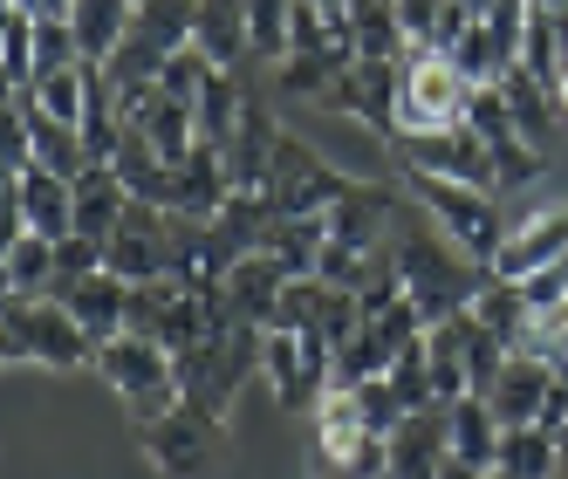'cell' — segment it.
I'll return each mask as SVG.
<instances>
[{"label":"cell","instance_id":"obj_3","mask_svg":"<svg viewBox=\"0 0 568 479\" xmlns=\"http://www.w3.org/2000/svg\"><path fill=\"white\" fill-rule=\"evenodd\" d=\"M404 192L418 198V213L432 220V233H445L466 261H479L486 274H494V254L507 240V213H500L494 192L453 185V179H425V172H404Z\"/></svg>","mask_w":568,"mask_h":479},{"label":"cell","instance_id":"obj_43","mask_svg":"<svg viewBox=\"0 0 568 479\" xmlns=\"http://www.w3.org/2000/svg\"><path fill=\"white\" fill-rule=\"evenodd\" d=\"M486 479H507V472H486Z\"/></svg>","mask_w":568,"mask_h":479},{"label":"cell","instance_id":"obj_41","mask_svg":"<svg viewBox=\"0 0 568 479\" xmlns=\"http://www.w3.org/2000/svg\"><path fill=\"white\" fill-rule=\"evenodd\" d=\"M315 479H349V472H329V466H315Z\"/></svg>","mask_w":568,"mask_h":479},{"label":"cell","instance_id":"obj_1","mask_svg":"<svg viewBox=\"0 0 568 479\" xmlns=\"http://www.w3.org/2000/svg\"><path fill=\"white\" fill-rule=\"evenodd\" d=\"M390 247H397V267H404V302L425 315V329L453 323V315H473V302L486 295V282H494V274L479 261H466L445 233L404 226V233H390Z\"/></svg>","mask_w":568,"mask_h":479},{"label":"cell","instance_id":"obj_37","mask_svg":"<svg viewBox=\"0 0 568 479\" xmlns=\"http://www.w3.org/2000/svg\"><path fill=\"white\" fill-rule=\"evenodd\" d=\"M397 8V28H404V42L412 49H432V34H438V14H445V0H390Z\"/></svg>","mask_w":568,"mask_h":479},{"label":"cell","instance_id":"obj_11","mask_svg":"<svg viewBox=\"0 0 568 479\" xmlns=\"http://www.w3.org/2000/svg\"><path fill=\"white\" fill-rule=\"evenodd\" d=\"M390 213H397V192L377 185V179H349L343 198L329 213H322V226H329L336 247H356V254H377L390 240Z\"/></svg>","mask_w":568,"mask_h":479},{"label":"cell","instance_id":"obj_26","mask_svg":"<svg viewBox=\"0 0 568 479\" xmlns=\"http://www.w3.org/2000/svg\"><path fill=\"white\" fill-rule=\"evenodd\" d=\"M445 425H453V452L459 459H473V466H486L494 472V459H500V418H494V405L486 397H459V405H445Z\"/></svg>","mask_w":568,"mask_h":479},{"label":"cell","instance_id":"obj_8","mask_svg":"<svg viewBox=\"0 0 568 479\" xmlns=\"http://www.w3.org/2000/svg\"><path fill=\"white\" fill-rule=\"evenodd\" d=\"M138 446H144V459L158 466V479H206L213 459H220V418L179 405L172 418L138 425Z\"/></svg>","mask_w":568,"mask_h":479},{"label":"cell","instance_id":"obj_38","mask_svg":"<svg viewBox=\"0 0 568 479\" xmlns=\"http://www.w3.org/2000/svg\"><path fill=\"white\" fill-rule=\"evenodd\" d=\"M42 14H49V21H69V14H75V0H42Z\"/></svg>","mask_w":568,"mask_h":479},{"label":"cell","instance_id":"obj_7","mask_svg":"<svg viewBox=\"0 0 568 479\" xmlns=\"http://www.w3.org/2000/svg\"><path fill=\"white\" fill-rule=\"evenodd\" d=\"M390 151H397V172H425V179H453V185L494 192V151H486V137L473 124L432 131V137H390Z\"/></svg>","mask_w":568,"mask_h":479},{"label":"cell","instance_id":"obj_32","mask_svg":"<svg viewBox=\"0 0 568 479\" xmlns=\"http://www.w3.org/2000/svg\"><path fill=\"white\" fill-rule=\"evenodd\" d=\"M302 0H247V21H254V55L274 69L288 55V21H295Z\"/></svg>","mask_w":568,"mask_h":479},{"label":"cell","instance_id":"obj_40","mask_svg":"<svg viewBox=\"0 0 568 479\" xmlns=\"http://www.w3.org/2000/svg\"><path fill=\"white\" fill-rule=\"evenodd\" d=\"M315 8H329V14H343V8H349V0H315Z\"/></svg>","mask_w":568,"mask_h":479},{"label":"cell","instance_id":"obj_5","mask_svg":"<svg viewBox=\"0 0 568 479\" xmlns=\"http://www.w3.org/2000/svg\"><path fill=\"white\" fill-rule=\"evenodd\" d=\"M397 69H404V90H397V131L390 137H432V131L466 124V110H473L479 90L438 49H412Z\"/></svg>","mask_w":568,"mask_h":479},{"label":"cell","instance_id":"obj_33","mask_svg":"<svg viewBox=\"0 0 568 479\" xmlns=\"http://www.w3.org/2000/svg\"><path fill=\"white\" fill-rule=\"evenodd\" d=\"M356 405H363V418H371V431H377V438H390L404 418H412V405H404V390H397L390 377H371V384H356Z\"/></svg>","mask_w":568,"mask_h":479},{"label":"cell","instance_id":"obj_18","mask_svg":"<svg viewBox=\"0 0 568 479\" xmlns=\"http://www.w3.org/2000/svg\"><path fill=\"white\" fill-rule=\"evenodd\" d=\"M131 206H138L131 185L116 179L110 165H97V172L75 179V233L97 240V247H110V240H116V226H124V213H131Z\"/></svg>","mask_w":568,"mask_h":479},{"label":"cell","instance_id":"obj_35","mask_svg":"<svg viewBox=\"0 0 568 479\" xmlns=\"http://www.w3.org/2000/svg\"><path fill=\"white\" fill-rule=\"evenodd\" d=\"M97 267H103V247H97V240H83V233L55 240V282H49V302H55L69 282H83V274H97Z\"/></svg>","mask_w":568,"mask_h":479},{"label":"cell","instance_id":"obj_17","mask_svg":"<svg viewBox=\"0 0 568 479\" xmlns=\"http://www.w3.org/2000/svg\"><path fill=\"white\" fill-rule=\"evenodd\" d=\"M220 295H226V308H233V323L274 329V308H281V295H288V274H281L267 254H254V261H240L226 282H220Z\"/></svg>","mask_w":568,"mask_h":479},{"label":"cell","instance_id":"obj_28","mask_svg":"<svg viewBox=\"0 0 568 479\" xmlns=\"http://www.w3.org/2000/svg\"><path fill=\"white\" fill-rule=\"evenodd\" d=\"M138 131L151 137V151L165 157V165H185V157L199 151V124H192V110H185V103H172V96H158V103H151V116H144Z\"/></svg>","mask_w":568,"mask_h":479},{"label":"cell","instance_id":"obj_13","mask_svg":"<svg viewBox=\"0 0 568 479\" xmlns=\"http://www.w3.org/2000/svg\"><path fill=\"white\" fill-rule=\"evenodd\" d=\"M55 308H69L75 323L90 329V343L103 349L110 336L131 329V282H124V274H110V267H97V274H83V282H69L55 295Z\"/></svg>","mask_w":568,"mask_h":479},{"label":"cell","instance_id":"obj_24","mask_svg":"<svg viewBox=\"0 0 568 479\" xmlns=\"http://www.w3.org/2000/svg\"><path fill=\"white\" fill-rule=\"evenodd\" d=\"M49 282H55V240L14 233L8 254H0V288H8V295H28V302H49Z\"/></svg>","mask_w":568,"mask_h":479},{"label":"cell","instance_id":"obj_27","mask_svg":"<svg viewBox=\"0 0 568 479\" xmlns=\"http://www.w3.org/2000/svg\"><path fill=\"white\" fill-rule=\"evenodd\" d=\"M90 90H97V62H75V69H55V75H34V83H28L34 110H49L55 124H75V131H83Z\"/></svg>","mask_w":568,"mask_h":479},{"label":"cell","instance_id":"obj_16","mask_svg":"<svg viewBox=\"0 0 568 479\" xmlns=\"http://www.w3.org/2000/svg\"><path fill=\"white\" fill-rule=\"evenodd\" d=\"M555 364H541V356H507V370H500V384H494V418L500 425H541V411H548V397H555Z\"/></svg>","mask_w":568,"mask_h":479},{"label":"cell","instance_id":"obj_9","mask_svg":"<svg viewBox=\"0 0 568 479\" xmlns=\"http://www.w3.org/2000/svg\"><path fill=\"white\" fill-rule=\"evenodd\" d=\"M555 261H568V198L520 206V220H507V240L494 254V282H527V274H541Z\"/></svg>","mask_w":568,"mask_h":479},{"label":"cell","instance_id":"obj_31","mask_svg":"<svg viewBox=\"0 0 568 479\" xmlns=\"http://www.w3.org/2000/svg\"><path fill=\"white\" fill-rule=\"evenodd\" d=\"M34 34H42V14H14L8 8V28H0V69H8V90L34 83Z\"/></svg>","mask_w":568,"mask_h":479},{"label":"cell","instance_id":"obj_42","mask_svg":"<svg viewBox=\"0 0 568 479\" xmlns=\"http://www.w3.org/2000/svg\"><path fill=\"white\" fill-rule=\"evenodd\" d=\"M466 8H473V14H486V8H494V0H466Z\"/></svg>","mask_w":568,"mask_h":479},{"label":"cell","instance_id":"obj_20","mask_svg":"<svg viewBox=\"0 0 568 479\" xmlns=\"http://www.w3.org/2000/svg\"><path fill=\"white\" fill-rule=\"evenodd\" d=\"M561 466H568V446L548 425H507L500 431L494 472H507V479H561Z\"/></svg>","mask_w":568,"mask_h":479},{"label":"cell","instance_id":"obj_12","mask_svg":"<svg viewBox=\"0 0 568 479\" xmlns=\"http://www.w3.org/2000/svg\"><path fill=\"white\" fill-rule=\"evenodd\" d=\"M397 90H404V69L397 62H349L322 110H343V116H356V124H371V131L390 137L397 131Z\"/></svg>","mask_w":568,"mask_h":479},{"label":"cell","instance_id":"obj_34","mask_svg":"<svg viewBox=\"0 0 568 479\" xmlns=\"http://www.w3.org/2000/svg\"><path fill=\"white\" fill-rule=\"evenodd\" d=\"M75 62H83V42H75V28L42 14V34H34V75H55V69H75Z\"/></svg>","mask_w":568,"mask_h":479},{"label":"cell","instance_id":"obj_6","mask_svg":"<svg viewBox=\"0 0 568 479\" xmlns=\"http://www.w3.org/2000/svg\"><path fill=\"white\" fill-rule=\"evenodd\" d=\"M343 172L336 165H322V157L302 144V137H288L281 131V144H274V165H267V185H261V198L274 206V220H322L343 198Z\"/></svg>","mask_w":568,"mask_h":479},{"label":"cell","instance_id":"obj_4","mask_svg":"<svg viewBox=\"0 0 568 479\" xmlns=\"http://www.w3.org/2000/svg\"><path fill=\"white\" fill-rule=\"evenodd\" d=\"M261 336H267V329H247V323H233V329L206 336L199 349L172 356V364H179V390H185V405L226 425L233 397L247 390V377H261Z\"/></svg>","mask_w":568,"mask_h":479},{"label":"cell","instance_id":"obj_10","mask_svg":"<svg viewBox=\"0 0 568 479\" xmlns=\"http://www.w3.org/2000/svg\"><path fill=\"white\" fill-rule=\"evenodd\" d=\"M0 213H8V240H14V233L69 240V233H75V185L34 165V172H21V179H0Z\"/></svg>","mask_w":568,"mask_h":479},{"label":"cell","instance_id":"obj_30","mask_svg":"<svg viewBox=\"0 0 568 479\" xmlns=\"http://www.w3.org/2000/svg\"><path fill=\"white\" fill-rule=\"evenodd\" d=\"M213 55L206 49H179V55H165V75H158V96H172V103H199V96H206L213 90Z\"/></svg>","mask_w":568,"mask_h":479},{"label":"cell","instance_id":"obj_39","mask_svg":"<svg viewBox=\"0 0 568 479\" xmlns=\"http://www.w3.org/2000/svg\"><path fill=\"white\" fill-rule=\"evenodd\" d=\"M8 8H14V14H42V0H8Z\"/></svg>","mask_w":568,"mask_h":479},{"label":"cell","instance_id":"obj_29","mask_svg":"<svg viewBox=\"0 0 568 479\" xmlns=\"http://www.w3.org/2000/svg\"><path fill=\"white\" fill-rule=\"evenodd\" d=\"M192 21H199V0H144V8H138V34L158 42L165 55L192 49Z\"/></svg>","mask_w":568,"mask_h":479},{"label":"cell","instance_id":"obj_19","mask_svg":"<svg viewBox=\"0 0 568 479\" xmlns=\"http://www.w3.org/2000/svg\"><path fill=\"white\" fill-rule=\"evenodd\" d=\"M500 96H507V110H514L520 137L535 144L541 157H548V137H555V131H568V116H561V96L541 83V75H527V69H514V75H507V83H500Z\"/></svg>","mask_w":568,"mask_h":479},{"label":"cell","instance_id":"obj_21","mask_svg":"<svg viewBox=\"0 0 568 479\" xmlns=\"http://www.w3.org/2000/svg\"><path fill=\"white\" fill-rule=\"evenodd\" d=\"M69 28H75V42H83V62H110L138 28V0H75Z\"/></svg>","mask_w":568,"mask_h":479},{"label":"cell","instance_id":"obj_14","mask_svg":"<svg viewBox=\"0 0 568 479\" xmlns=\"http://www.w3.org/2000/svg\"><path fill=\"white\" fill-rule=\"evenodd\" d=\"M390 479H438V466L453 459V425H445V405L412 411L390 438Z\"/></svg>","mask_w":568,"mask_h":479},{"label":"cell","instance_id":"obj_23","mask_svg":"<svg viewBox=\"0 0 568 479\" xmlns=\"http://www.w3.org/2000/svg\"><path fill=\"white\" fill-rule=\"evenodd\" d=\"M349 62H356L349 49H329V55H281V62L267 69V83H274V96L329 103V90L343 83V69H349Z\"/></svg>","mask_w":568,"mask_h":479},{"label":"cell","instance_id":"obj_36","mask_svg":"<svg viewBox=\"0 0 568 479\" xmlns=\"http://www.w3.org/2000/svg\"><path fill=\"white\" fill-rule=\"evenodd\" d=\"M514 288L527 295V308H535V315L568 308V261H555V267H541V274H527V282H514Z\"/></svg>","mask_w":568,"mask_h":479},{"label":"cell","instance_id":"obj_44","mask_svg":"<svg viewBox=\"0 0 568 479\" xmlns=\"http://www.w3.org/2000/svg\"><path fill=\"white\" fill-rule=\"evenodd\" d=\"M377 479H390V472H377Z\"/></svg>","mask_w":568,"mask_h":479},{"label":"cell","instance_id":"obj_22","mask_svg":"<svg viewBox=\"0 0 568 479\" xmlns=\"http://www.w3.org/2000/svg\"><path fill=\"white\" fill-rule=\"evenodd\" d=\"M343 14H349V49H356V62H404V55H412V42H404L390 0H349Z\"/></svg>","mask_w":568,"mask_h":479},{"label":"cell","instance_id":"obj_45","mask_svg":"<svg viewBox=\"0 0 568 479\" xmlns=\"http://www.w3.org/2000/svg\"><path fill=\"white\" fill-rule=\"evenodd\" d=\"M138 8H144V0H138Z\"/></svg>","mask_w":568,"mask_h":479},{"label":"cell","instance_id":"obj_2","mask_svg":"<svg viewBox=\"0 0 568 479\" xmlns=\"http://www.w3.org/2000/svg\"><path fill=\"white\" fill-rule=\"evenodd\" d=\"M0 364L8 370H97V343L69 308L8 295V308H0Z\"/></svg>","mask_w":568,"mask_h":479},{"label":"cell","instance_id":"obj_25","mask_svg":"<svg viewBox=\"0 0 568 479\" xmlns=\"http://www.w3.org/2000/svg\"><path fill=\"white\" fill-rule=\"evenodd\" d=\"M473 315H479V323L494 329V336H500L514 356H527V349H535V323H541V315L527 308V295H520L514 282H486V295L473 302Z\"/></svg>","mask_w":568,"mask_h":479},{"label":"cell","instance_id":"obj_15","mask_svg":"<svg viewBox=\"0 0 568 479\" xmlns=\"http://www.w3.org/2000/svg\"><path fill=\"white\" fill-rule=\"evenodd\" d=\"M192 49H206V55H213V69H247V62H261V55H254L247 0H199Z\"/></svg>","mask_w":568,"mask_h":479}]
</instances>
